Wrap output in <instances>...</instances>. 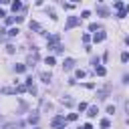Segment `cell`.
<instances>
[{
    "label": "cell",
    "mask_w": 129,
    "mask_h": 129,
    "mask_svg": "<svg viewBox=\"0 0 129 129\" xmlns=\"http://www.w3.org/2000/svg\"><path fill=\"white\" fill-rule=\"evenodd\" d=\"M48 48H50L52 52H60V50H62V46H60V36H58V34H50V36H48Z\"/></svg>",
    "instance_id": "6da1fadb"
},
{
    "label": "cell",
    "mask_w": 129,
    "mask_h": 129,
    "mask_svg": "<svg viewBox=\"0 0 129 129\" xmlns=\"http://www.w3.org/2000/svg\"><path fill=\"white\" fill-rule=\"evenodd\" d=\"M64 123H67V121H64V117H60V115H58V117H54V119L50 121L52 129H62V127H64Z\"/></svg>",
    "instance_id": "7a4b0ae2"
},
{
    "label": "cell",
    "mask_w": 129,
    "mask_h": 129,
    "mask_svg": "<svg viewBox=\"0 0 129 129\" xmlns=\"http://www.w3.org/2000/svg\"><path fill=\"white\" fill-rule=\"evenodd\" d=\"M77 24H81V18H77V16H69V20H67V24H64V30H71V28L77 26Z\"/></svg>",
    "instance_id": "3957f363"
},
{
    "label": "cell",
    "mask_w": 129,
    "mask_h": 129,
    "mask_svg": "<svg viewBox=\"0 0 129 129\" xmlns=\"http://www.w3.org/2000/svg\"><path fill=\"white\" fill-rule=\"evenodd\" d=\"M105 38H107V32H105V30H99V32H95V36H93L95 42H103Z\"/></svg>",
    "instance_id": "277c9868"
},
{
    "label": "cell",
    "mask_w": 129,
    "mask_h": 129,
    "mask_svg": "<svg viewBox=\"0 0 129 129\" xmlns=\"http://www.w3.org/2000/svg\"><path fill=\"white\" fill-rule=\"evenodd\" d=\"M36 60H38V52L34 50L32 54H28V60H26V64H28V67H34V62H36Z\"/></svg>",
    "instance_id": "5b68a950"
},
{
    "label": "cell",
    "mask_w": 129,
    "mask_h": 129,
    "mask_svg": "<svg viewBox=\"0 0 129 129\" xmlns=\"http://www.w3.org/2000/svg\"><path fill=\"white\" fill-rule=\"evenodd\" d=\"M97 14H101V16H109V8L103 6V4H97Z\"/></svg>",
    "instance_id": "8992f818"
},
{
    "label": "cell",
    "mask_w": 129,
    "mask_h": 129,
    "mask_svg": "<svg viewBox=\"0 0 129 129\" xmlns=\"http://www.w3.org/2000/svg\"><path fill=\"white\" fill-rule=\"evenodd\" d=\"M109 91H111L109 87H103V89H99L97 97H99V99H107V97H109Z\"/></svg>",
    "instance_id": "52a82bcc"
},
{
    "label": "cell",
    "mask_w": 129,
    "mask_h": 129,
    "mask_svg": "<svg viewBox=\"0 0 129 129\" xmlns=\"http://www.w3.org/2000/svg\"><path fill=\"white\" fill-rule=\"evenodd\" d=\"M73 67H75V60H73V58H64V62H62V69H64V71H71Z\"/></svg>",
    "instance_id": "ba28073f"
},
{
    "label": "cell",
    "mask_w": 129,
    "mask_h": 129,
    "mask_svg": "<svg viewBox=\"0 0 129 129\" xmlns=\"http://www.w3.org/2000/svg\"><path fill=\"white\" fill-rule=\"evenodd\" d=\"M28 28H30V30H36V32H42V34H44V30H42V26H40L38 22H30V24H28Z\"/></svg>",
    "instance_id": "9c48e42d"
},
{
    "label": "cell",
    "mask_w": 129,
    "mask_h": 129,
    "mask_svg": "<svg viewBox=\"0 0 129 129\" xmlns=\"http://www.w3.org/2000/svg\"><path fill=\"white\" fill-rule=\"evenodd\" d=\"M2 93L4 95H14V93H18V87H4Z\"/></svg>",
    "instance_id": "30bf717a"
},
{
    "label": "cell",
    "mask_w": 129,
    "mask_h": 129,
    "mask_svg": "<svg viewBox=\"0 0 129 129\" xmlns=\"http://www.w3.org/2000/svg\"><path fill=\"white\" fill-rule=\"evenodd\" d=\"M97 113H99V109H97V105H91V107H89V113H87V115H89V117H95Z\"/></svg>",
    "instance_id": "8fae6325"
},
{
    "label": "cell",
    "mask_w": 129,
    "mask_h": 129,
    "mask_svg": "<svg viewBox=\"0 0 129 129\" xmlns=\"http://www.w3.org/2000/svg\"><path fill=\"white\" fill-rule=\"evenodd\" d=\"M95 73H97L99 77H105V73H107V69H105V67H97V69H95Z\"/></svg>",
    "instance_id": "7c38bea8"
},
{
    "label": "cell",
    "mask_w": 129,
    "mask_h": 129,
    "mask_svg": "<svg viewBox=\"0 0 129 129\" xmlns=\"http://www.w3.org/2000/svg\"><path fill=\"white\" fill-rule=\"evenodd\" d=\"M40 79H42L44 83H50V79H52V77H50V73H40Z\"/></svg>",
    "instance_id": "4fadbf2b"
},
{
    "label": "cell",
    "mask_w": 129,
    "mask_h": 129,
    "mask_svg": "<svg viewBox=\"0 0 129 129\" xmlns=\"http://www.w3.org/2000/svg\"><path fill=\"white\" fill-rule=\"evenodd\" d=\"M60 103H62V105H67V107H71V105H73V103H75V101H73V99H71V97H67V99H64V97H62V99H60Z\"/></svg>",
    "instance_id": "5bb4252c"
},
{
    "label": "cell",
    "mask_w": 129,
    "mask_h": 129,
    "mask_svg": "<svg viewBox=\"0 0 129 129\" xmlns=\"http://www.w3.org/2000/svg\"><path fill=\"white\" fill-rule=\"evenodd\" d=\"M4 129H20V123H6Z\"/></svg>",
    "instance_id": "9a60e30c"
},
{
    "label": "cell",
    "mask_w": 129,
    "mask_h": 129,
    "mask_svg": "<svg viewBox=\"0 0 129 129\" xmlns=\"http://www.w3.org/2000/svg\"><path fill=\"white\" fill-rule=\"evenodd\" d=\"M18 32H20V30H18V28H10V30H8V32H6V36H10V38H12V36H16V34H18Z\"/></svg>",
    "instance_id": "2e32d148"
},
{
    "label": "cell",
    "mask_w": 129,
    "mask_h": 129,
    "mask_svg": "<svg viewBox=\"0 0 129 129\" xmlns=\"http://www.w3.org/2000/svg\"><path fill=\"white\" fill-rule=\"evenodd\" d=\"M14 71H16V73H24V71H26V64H16Z\"/></svg>",
    "instance_id": "e0dca14e"
},
{
    "label": "cell",
    "mask_w": 129,
    "mask_h": 129,
    "mask_svg": "<svg viewBox=\"0 0 129 129\" xmlns=\"http://www.w3.org/2000/svg\"><path fill=\"white\" fill-rule=\"evenodd\" d=\"M101 127H103V129L111 127V121H109V119H103V121H101Z\"/></svg>",
    "instance_id": "ac0fdd59"
},
{
    "label": "cell",
    "mask_w": 129,
    "mask_h": 129,
    "mask_svg": "<svg viewBox=\"0 0 129 129\" xmlns=\"http://www.w3.org/2000/svg\"><path fill=\"white\" fill-rule=\"evenodd\" d=\"M20 8H22V4H20V2H12V10H14V12H16V10H20Z\"/></svg>",
    "instance_id": "d6986e66"
},
{
    "label": "cell",
    "mask_w": 129,
    "mask_h": 129,
    "mask_svg": "<svg viewBox=\"0 0 129 129\" xmlns=\"http://www.w3.org/2000/svg\"><path fill=\"white\" fill-rule=\"evenodd\" d=\"M75 77H77V79H83V77H85V71H81V69H79V71L75 73Z\"/></svg>",
    "instance_id": "ffe728a7"
},
{
    "label": "cell",
    "mask_w": 129,
    "mask_h": 129,
    "mask_svg": "<svg viewBox=\"0 0 129 129\" xmlns=\"http://www.w3.org/2000/svg\"><path fill=\"white\" fill-rule=\"evenodd\" d=\"M121 60L127 62V60H129V52H123V54H121Z\"/></svg>",
    "instance_id": "44dd1931"
},
{
    "label": "cell",
    "mask_w": 129,
    "mask_h": 129,
    "mask_svg": "<svg viewBox=\"0 0 129 129\" xmlns=\"http://www.w3.org/2000/svg\"><path fill=\"white\" fill-rule=\"evenodd\" d=\"M46 64H48V67L54 64V56H46Z\"/></svg>",
    "instance_id": "7402d4cb"
},
{
    "label": "cell",
    "mask_w": 129,
    "mask_h": 129,
    "mask_svg": "<svg viewBox=\"0 0 129 129\" xmlns=\"http://www.w3.org/2000/svg\"><path fill=\"white\" fill-rule=\"evenodd\" d=\"M85 109H89V105L87 103H79V111H85Z\"/></svg>",
    "instance_id": "603a6c76"
},
{
    "label": "cell",
    "mask_w": 129,
    "mask_h": 129,
    "mask_svg": "<svg viewBox=\"0 0 129 129\" xmlns=\"http://www.w3.org/2000/svg\"><path fill=\"white\" fill-rule=\"evenodd\" d=\"M107 113L113 115V113H115V105H109V107H107Z\"/></svg>",
    "instance_id": "cb8c5ba5"
},
{
    "label": "cell",
    "mask_w": 129,
    "mask_h": 129,
    "mask_svg": "<svg viewBox=\"0 0 129 129\" xmlns=\"http://www.w3.org/2000/svg\"><path fill=\"white\" fill-rule=\"evenodd\" d=\"M77 117H79V115H77V113H71V115H69V117H67V119H69V121H77Z\"/></svg>",
    "instance_id": "d4e9b609"
},
{
    "label": "cell",
    "mask_w": 129,
    "mask_h": 129,
    "mask_svg": "<svg viewBox=\"0 0 129 129\" xmlns=\"http://www.w3.org/2000/svg\"><path fill=\"white\" fill-rule=\"evenodd\" d=\"M28 121H30V123H36V121H38V115H30Z\"/></svg>",
    "instance_id": "484cf974"
},
{
    "label": "cell",
    "mask_w": 129,
    "mask_h": 129,
    "mask_svg": "<svg viewBox=\"0 0 129 129\" xmlns=\"http://www.w3.org/2000/svg\"><path fill=\"white\" fill-rule=\"evenodd\" d=\"M125 16H127V10H125V8H123V10H119V18H125Z\"/></svg>",
    "instance_id": "4316f807"
},
{
    "label": "cell",
    "mask_w": 129,
    "mask_h": 129,
    "mask_svg": "<svg viewBox=\"0 0 129 129\" xmlns=\"http://www.w3.org/2000/svg\"><path fill=\"white\" fill-rule=\"evenodd\" d=\"M81 38H83V42H89V40H91V36H89V34H83Z\"/></svg>",
    "instance_id": "83f0119b"
},
{
    "label": "cell",
    "mask_w": 129,
    "mask_h": 129,
    "mask_svg": "<svg viewBox=\"0 0 129 129\" xmlns=\"http://www.w3.org/2000/svg\"><path fill=\"white\" fill-rule=\"evenodd\" d=\"M83 129H93V125H91V123H85V125H83Z\"/></svg>",
    "instance_id": "f1b7e54d"
},
{
    "label": "cell",
    "mask_w": 129,
    "mask_h": 129,
    "mask_svg": "<svg viewBox=\"0 0 129 129\" xmlns=\"http://www.w3.org/2000/svg\"><path fill=\"white\" fill-rule=\"evenodd\" d=\"M125 111H127V115H129V101L125 103Z\"/></svg>",
    "instance_id": "f546056e"
},
{
    "label": "cell",
    "mask_w": 129,
    "mask_h": 129,
    "mask_svg": "<svg viewBox=\"0 0 129 129\" xmlns=\"http://www.w3.org/2000/svg\"><path fill=\"white\" fill-rule=\"evenodd\" d=\"M2 16H6V14H4V10H0V18H2Z\"/></svg>",
    "instance_id": "4dcf8cb0"
},
{
    "label": "cell",
    "mask_w": 129,
    "mask_h": 129,
    "mask_svg": "<svg viewBox=\"0 0 129 129\" xmlns=\"http://www.w3.org/2000/svg\"><path fill=\"white\" fill-rule=\"evenodd\" d=\"M125 42H127V44H129V36H127V38H125Z\"/></svg>",
    "instance_id": "1f68e13d"
},
{
    "label": "cell",
    "mask_w": 129,
    "mask_h": 129,
    "mask_svg": "<svg viewBox=\"0 0 129 129\" xmlns=\"http://www.w3.org/2000/svg\"><path fill=\"white\" fill-rule=\"evenodd\" d=\"M34 129H38V127H34Z\"/></svg>",
    "instance_id": "d6a6232c"
}]
</instances>
